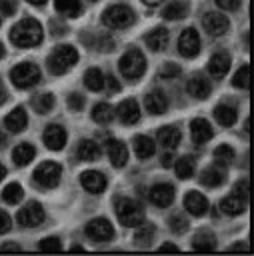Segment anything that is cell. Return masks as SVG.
Masks as SVG:
<instances>
[{
    "label": "cell",
    "mask_w": 254,
    "mask_h": 256,
    "mask_svg": "<svg viewBox=\"0 0 254 256\" xmlns=\"http://www.w3.org/2000/svg\"><path fill=\"white\" fill-rule=\"evenodd\" d=\"M178 52L186 58H194L200 52V36L194 28H186L178 38Z\"/></svg>",
    "instance_id": "cell-11"
},
{
    "label": "cell",
    "mask_w": 254,
    "mask_h": 256,
    "mask_svg": "<svg viewBox=\"0 0 254 256\" xmlns=\"http://www.w3.org/2000/svg\"><path fill=\"white\" fill-rule=\"evenodd\" d=\"M6 102V90H4V86L0 84V104H4Z\"/></svg>",
    "instance_id": "cell-57"
},
{
    "label": "cell",
    "mask_w": 254,
    "mask_h": 256,
    "mask_svg": "<svg viewBox=\"0 0 254 256\" xmlns=\"http://www.w3.org/2000/svg\"><path fill=\"white\" fill-rule=\"evenodd\" d=\"M214 158L218 160L220 166H226V164L232 162V158H234V150H232L228 144H220V146L214 148Z\"/></svg>",
    "instance_id": "cell-40"
},
{
    "label": "cell",
    "mask_w": 254,
    "mask_h": 256,
    "mask_svg": "<svg viewBox=\"0 0 254 256\" xmlns=\"http://www.w3.org/2000/svg\"><path fill=\"white\" fill-rule=\"evenodd\" d=\"M116 216L122 226L136 228L144 222V208L132 198H120L116 202Z\"/></svg>",
    "instance_id": "cell-3"
},
{
    "label": "cell",
    "mask_w": 254,
    "mask_h": 256,
    "mask_svg": "<svg viewBox=\"0 0 254 256\" xmlns=\"http://www.w3.org/2000/svg\"><path fill=\"white\" fill-rule=\"evenodd\" d=\"M186 14H188V4L184 0H174L162 10V16L166 20H178V18H184Z\"/></svg>",
    "instance_id": "cell-31"
},
{
    "label": "cell",
    "mask_w": 254,
    "mask_h": 256,
    "mask_svg": "<svg viewBox=\"0 0 254 256\" xmlns=\"http://www.w3.org/2000/svg\"><path fill=\"white\" fill-rule=\"evenodd\" d=\"M234 194H236V196H240V198H244V200H248V180H246V178H244V180H240V182L236 184Z\"/></svg>",
    "instance_id": "cell-49"
},
{
    "label": "cell",
    "mask_w": 254,
    "mask_h": 256,
    "mask_svg": "<svg viewBox=\"0 0 254 256\" xmlns=\"http://www.w3.org/2000/svg\"><path fill=\"white\" fill-rule=\"evenodd\" d=\"M104 82L108 84V90H110V92H118V90H120V84L116 82V78H114V76H108Z\"/></svg>",
    "instance_id": "cell-51"
},
{
    "label": "cell",
    "mask_w": 254,
    "mask_h": 256,
    "mask_svg": "<svg viewBox=\"0 0 254 256\" xmlns=\"http://www.w3.org/2000/svg\"><path fill=\"white\" fill-rule=\"evenodd\" d=\"M172 162H174V156L168 152V154H162V166L164 168H168V166H172Z\"/></svg>",
    "instance_id": "cell-53"
},
{
    "label": "cell",
    "mask_w": 254,
    "mask_h": 256,
    "mask_svg": "<svg viewBox=\"0 0 254 256\" xmlns=\"http://www.w3.org/2000/svg\"><path fill=\"white\" fill-rule=\"evenodd\" d=\"M2 144H4V134L0 132V146H2Z\"/></svg>",
    "instance_id": "cell-62"
},
{
    "label": "cell",
    "mask_w": 254,
    "mask_h": 256,
    "mask_svg": "<svg viewBox=\"0 0 254 256\" xmlns=\"http://www.w3.org/2000/svg\"><path fill=\"white\" fill-rule=\"evenodd\" d=\"M228 68H230V56H228L226 52H216V54L208 60V72H210L212 76H216V78L226 76Z\"/></svg>",
    "instance_id": "cell-21"
},
{
    "label": "cell",
    "mask_w": 254,
    "mask_h": 256,
    "mask_svg": "<svg viewBox=\"0 0 254 256\" xmlns=\"http://www.w3.org/2000/svg\"><path fill=\"white\" fill-rule=\"evenodd\" d=\"M186 88H188L190 96H194V98H198V100H204V98H208V94H210V90H212V84H210V80H206L204 76H192Z\"/></svg>",
    "instance_id": "cell-22"
},
{
    "label": "cell",
    "mask_w": 254,
    "mask_h": 256,
    "mask_svg": "<svg viewBox=\"0 0 254 256\" xmlns=\"http://www.w3.org/2000/svg\"><path fill=\"white\" fill-rule=\"evenodd\" d=\"M134 20H136V14L126 4H114V6L106 8L104 14H102V22L108 28H116V30L118 28H128Z\"/></svg>",
    "instance_id": "cell-5"
},
{
    "label": "cell",
    "mask_w": 254,
    "mask_h": 256,
    "mask_svg": "<svg viewBox=\"0 0 254 256\" xmlns=\"http://www.w3.org/2000/svg\"><path fill=\"white\" fill-rule=\"evenodd\" d=\"M22 196H24V190H22V186L16 184V182H10V184L2 190V198H4V202H8V204H18V202L22 200Z\"/></svg>",
    "instance_id": "cell-37"
},
{
    "label": "cell",
    "mask_w": 254,
    "mask_h": 256,
    "mask_svg": "<svg viewBox=\"0 0 254 256\" xmlns=\"http://www.w3.org/2000/svg\"><path fill=\"white\" fill-rule=\"evenodd\" d=\"M176 174H178V178H182V180L192 178V176H194V158H192V156H182V158H178V162H176Z\"/></svg>",
    "instance_id": "cell-36"
},
{
    "label": "cell",
    "mask_w": 254,
    "mask_h": 256,
    "mask_svg": "<svg viewBox=\"0 0 254 256\" xmlns=\"http://www.w3.org/2000/svg\"><path fill=\"white\" fill-rule=\"evenodd\" d=\"M86 236L96 242H106L114 236V226L106 218H94L86 224Z\"/></svg>",
    "instance_id": "cell-10"
},
{
    "label": "cell",
    "mask_w": 254,
    "mask_h": 256,
    "mask_svg": "<svg viewBox=\"0 0 254 256\" xmlns=\"http://www.w3.org/2000/svg\"><path fill=\"white\" fill-rule=\"evenodd\" d=\"M38 250H40V252H60V250H62V244H60V240L54 238V236L42 238V240L38 242Z\"/></svg>",
    "instance_id": "cell-43"
},
{
    "label": "cell",
    "mask_w": 254,
    "mask_h": 256,
    "mask_svg": "<svg viewBox=\"0 0 254 256\" xmlns=\"http://www.w3.org/2000/svg\"><path fill=\"white\" fill-rule=\"evenodd\" d=\"M144 40H146V44H148V48H150V50L160 52V50H164V48L168 46L170 34H168V30H166V28L158 26V28H154L152 32H148Z\"/></svg>",
    "instance_id": "cell-19"
},
{
    "label": "cell",
    "mask_w": 254,
    "mask_h": 256,
    "mask_svg": "<svg viewBox=\"0 0 254 256\" xmlns=\"http://www.w3.org/2000/svg\"><path fill=\"white\" fill-rule=\"evenodd\" d=\"M16 218H18V222H20L24 228H36V226H40V224L44 222L46 212H44L42 204H38V202H28V204L18 212Z\"/></svg>",
    "instance_id": "cell-8"
},
{
    "label": "cell",
    "mask_w": 254,
    "mask_h": 256,
    "mask_svg": "<svg viewBox=\"0 0 254 256\" xmlns=\"http://www.w3.org/2000/svg\"><path fill=\"white\" fill-rule=\"evenodd\" d=\"M136 228H138V226H136ZM154 232H156L154 224H144V226H140V228L136 230V234H134L136 244H138V246H150V242H152V238H154Z\"/></svg>",
    "instance_id": "cell-38"
},
{
    "label": "cell",
    "mask_w": 254,
    "mask_h": 256,
    "mask_svg": "<svg viewBox=\"0 0 254 256\" xmlns=\"http://www.w3.org/2000/svg\"><path fill=\"white\" fill-rule=\"evenodd\" d=\"M158 76H160L162 80H174V78H178V76H180V66H178V64H174V62H166V64L160 68Z\"/></svg>",
    "instance_id": "cell-42"
},
{
    "label": "cell",
    "mask_w": 254,
    "mask_h": 256,
    "mask_svg": "<svg viewBox=\"0 0 254 256\" xmlns=\"http://www.w3.org/2000/svg\"><path fill=\"white\" fill-rule=\"evenodd\" d=\"M6 176V168H4V164L0 162V182H2V178Z\"/></svg>",
    "instance_id": "cell-59"
},
{
    "label": "cell",
    "mask_w": 254,
    "mask_h": 256,
    "mask_svg": "<svg viewBox=\"0 0 254 256\" xmlns=\"http://www.w3.org/2000/svg\"><path fill=\"white\" fill-rule=\"evenodd\" d=\"M60 176H62V168H60V164H56V162H42V164L34 170V180H36L40 186H44V188H54V186H58Z\"/></svg>",
    "instance_id": "cell-7"
},
{
    "label": "cell",
    "mask_w": 254,
    "mask_h": 256,
    "mask_svg": "<svg viewBox=\"0 0 254 256\" xmlns=\"http://www.w3.org/2000/svg\"><path fill=\"white\" fill-rule=\"evenodd\" d=\"M144 106H146V110H148L150 114H154V116L164 114V112H166V108H168L166 94H164V92H160V90H154V92L146 94V98H144Z\"/></svg>",
    "instance_id": "cell-18"
},
{
    "label": "cell",
    "mask_w": 254,
    "mask_h": 256,
    "mask_svg": "<svg viewBox=\"0 0 254 256\" xmlns=\"http://www.w3.org/2000/svg\"><path fill=\"white\" fill-rule=\"evenodd\" d=\"M34 156H36V148H34L30 142L18 144V146L14 148V152H12V158H14V162H16L18 166L30 164V160H34Z\"/></svg>",
    "instance_id": "cell-29"
},
{
    "label": "cell",
    "mask_w": 254,
    "mask_h": 256,
    "mask_svg": "<svg viewBox=\"0 0 254 256\" xmlns=\"http://www.w3.org/2000/svg\"><path fill=\"white\" fill-rule=\"evenodd\" d=\"M184 208H186L192 216H204V214L208 212V200H206L204 194L192 190V192H188V194L184 196Z\"/></svg>",
    "instance_id": "cell-16"
},
{
    "label": "cell",
    "mask_w": 254,
    "mask_h": 256,
    "mask_svg": "<svg viewBox=\"0 0 254 256\" xmlns=\"http://www.w3.org/2000/svg\"><path fill=\"white\" fill-rule=\"evenodd\" d=\"M42 138H44V144L50 150H62L68 136H66V130L60 124H48L44 134H42Z\"/></svg>",
    "instance_id": "cell-14"
},
{
    "label": "cell",
    "mask_w": 254,
    "mask_h": 256,
    "mask_svg": "<svg viewBox=\"0 0 254 256\" xmlns=\"http://www.w3.org/2000/svg\"><path fill=\"white\" fill-rule=\"evenodd\" d=\"M80 184L84 186V190H88L90 194H102L106 190V176L98 170H86L80 174Z\"/></svg>",
    "instance_id": "cell-13"
},
{
    "label": "cell",
    "mask_w": 254,
    "mask_h": 256,
    "mask_svg": "<svg viewBox=\"0 0 254 256\" xmlns=\"http://www.w3.org/2000/svg\"><path fill=\"white\" fill-rule=\"evenodd\" d=\"M76 154H78L80 160H84V162H92V160L100 158L102 150H100V146H98L94 140H80Z\"/></svg>",
    "instance_id": "cell-27"
},
{
    "label": "cell",
    "mask_w": 254,
    "mask_h": 256,
    "mask_svg": "<svg viewBox=\"0 0 254 256\" xmlns=\"http://www.w3.org/2000/svg\"><path fill=\"white\" fill-rule=\"evenodd\" d=\"M118 66H120V72H122L124 78L138 80L144 74V70H146V58H144V54L138 48H130L128 52L122 54Z\"/></svg>",
    "instance_id": "cell-4"
},
{
    "label": "cell",
    "mask_w": 254,
    "mask_h": 256,
    "mask_svg": "<svg viewBox=\"0 0 254 256\" xmlns=\"http://www.w3.org/2000/svg\"><path fill=\"white\" fill-rule=\"evenodd\" d=\"M158 250H160V252H178L180 248H178V246H174V244H170V242H166V244H162Z\"/></svg>",
    "instance_id": "cell-52"
},
{
    "label": "cell",
    "mask_w": 254,
    "mask_h": 256,
    "mask_svg": "<svg viewBox=\"0 0 254 256\" xmlns=\"http://www.w3.org/2000/svg\"><path fill=\"white\" fill-rule=\"evenodd\" d=\"M114 118V108L108 102H100L92 108V120L98 124H108Z\"/></svg>",
    "instance_id": "cell-33"
},
{
    "label": "cell",
    "mask_w": 254,
    "mask_h": 256,
    "mask_svg": "<svg viewBox=\"0 0 254 256\" xmlns=\"http://www.w3.org/2000/svg\"><path fill=\"white\" fill-rule=\"evenodd\" d=\"M186 228H188V220H186L184 216H180V214H174V216L170 218V230H172V232L180 234V232H184Z\"/></svg>",
    "instance_id": "cell-44"
},
{
    "label": "cell",
    "mask_w": 254,
    "mask_h": 256,
    "mask_svg": "<svg viewBox=\"0 0 254 256\" xmlns=\"http://www.w3.org/2000/svg\"><path fill=\"white\" fill-rule=\"evenodd\" d=\"M54 6L60 14L68 16V18H76L82 12V4L80 0H54Z\"/></svg>",
    "instance_id": "cell-34"
},
{
    "label": "cell",
    "mask_w": 254,
    "mask_h": 256,
    "mask_svg": "<svg viewBox=\"0 0 254 256\" xmlns=\"http://www.w3.org/2000/svg\"><path fill=\"white\" fill-rule=\"evenodd\" d=\"M78 62V50L70 44H60L54 48V52L48 56V70L56 76L68 72Z\"/></svg>",
    "instance_id": "cell-2"
},
{
    "label": "cell",
    "mask_w": 254,
    "mask_h": 256,
    "mask_svg": "<svg viewBox=\"0 0 254 256\" xmlns=\"http://www.w3.org/2000/svg\"><path fill=\"white\" fill-rule=\"evenodd\" d=\"M42 36H44L42 26L34 18H24L16 26H12V30H10L12 44H16L20 48H30V46L40 44L42 42Z\"/></svg>",
    "instance_id": "cell-1"
},
{
    "label": "cell",
    "mask_w": 254,
    "mask_h": 256,
    "mask_svg": "<svg viewBox=\"0 0 254 256\" xmlns=\"http://www.w3.org/2000/svg\"><path fill=\"white\" fill-rule=\"evenodd\" d=\"M84 86L88 90H92V92L102 90V86H104V74L100 72V68H88L84 72Z\"/></svg>",
    "instance_id": "cell-32"
},
{
    "label": "cell",
    "mask_w": 254,
    "mask_h": 256,
    "mask_svg": "<svg viewBox=\"0 0 254 256\" xmlns=\"http://www.w3.org/2000/svg\"><path fill=\"white\" fill-rule=\"evenodd\" d=\"M10 228H12V220H10L8 212L0 210V234H6Z\"/></svg>",
    "instance_id": "cell-48"
},
{
    "label": "cell",
    "mask_w": 254,
    "mask_h": 256,
    "mask_svg": "<svg viewBox=\"0 0 254 256\" xmlns=\"http://www.w3.org/2000/svg\"><path fill=\"white\" fill-rule=\"evenodd\" d=\"M116 114H118V118H120V122L122 124H136L138 120H140V106H138V102L136 100H124V102H120L118 104V108H116Z\"/></svg>",
    "instance_id": "cell-15"
},
{
    "label": "cell",
    "mask_w": 254,
    "mask_h": 256,
    "mask_svg": "<svg viewBox=\"0 0 254 256\" xmlns=\"http://www.w3.org/2000/svg\"><path fill=\"white\" fill-rule=\"evenodd\" d=\"M228 250H230V252H238V250H240V252H246V250H248V246H246L244 242H240V244H232Z\"/></svg>",
    "instance_id": "cell-55"
},
{
    "label": "cell",
    "mask_w": 254,
    "mask_h": 256,
    "mask_svg": "<svg viewBox=\"0 0 254 256\" xmlns=\"http://www.w3.org/2000/svg\"><path fill=\"white\" fill-rule=\"evenodd\" d=\"M94 48H96V50H102V52H110V50L114 48V40H112L110 36H100V38L96 40Z\"/></svg>",
    "instance_id": "cell-46"
},
{
    "label": "cell",
    "mask_w": 254,
    "mask_h": 256,
    "mask_svg": "<svg viewBox=\"0 0 254 256\" xmlns=\"http://www.w3.org/2000/svg\"><path fill=\"white\" fill-rule=\"evenodd\" d=\"M66 104H68V108L72 110V112H80L82 108H84V96H80V94H70L68 96V100H66Z\"/></svg>",
    "instance_id": "cell-45"
},
{
    "label": "cell",
    "mask_w": 254,
    "mask_h": 256,
    "mask_svg": "<svg viewBox=\"0 0 254 256\" xmlns=\"http://www.w3.org/2000/svg\"><path fill=\"white\" fill-rule=\"evenodd\" d=\"M0 250H2V252H20L22 248H20L18 244H4Z\"/></svg>",
    "instance_id": "cell-54"
},
{
    "label": "cell",
    "mask_w": 254,
    "mask_h": 256,
    "mask_svg": "<svg viewBox=\"0 0 254 256\" xmlns=\"http://www.w3.org/2000/svg\"><path fill=\"white\" fill-rule=\"evenodd\" d=\"M90 2H96V0H90Z\"/></svg>",
    "instance_id": "cell-63"
},
{
    "label": "cell",
    "mask_w": 254,
    "mask_h": 256,
    "mask_svg": "<svg viewBox=\"0 0 254 256\" xmlns=\"http://www.w3.org/2000/svg\"><path fill=\"white\" fill-rule=\"evenodd\" d=\"M2 56H4V44L0 42V58H2Z\"/></svg>",
    "instance_id": "cell-61"
},
{
    "label": "cell",
    "mask_w": 254,
    "mask_h": 256,
    "mask_svg": "<svg viewBox=\"0 0 254 256\" xmlns=\"http://www.w3.org/2000/svg\"><path fill=\"white\" fill-rule=\"evenodd\" d=\"M16 2L14 0H0V12L4 14V16H12L14 12H16Z\"/></svg>",
    "instance_id": "cell-47"
},
{
    "label": "cell",
    "mask_w": 254,
    "mask_h": 256,
    "mask_svg": "<svg viewBox=\"0 0 254 256\" xmlns=\"http://www.w3.org/2000/svg\"><path fill=\"white\" fill-rule=\"evenodd\" d=\"M190 134H192V140L196 144H206L212 138V126L204 118H194L190 122Z\"/></svg>",
    "instance_id": "cell-17"
},
{
    "label": "cell",
    "mask_w": 254,
    "mask_h": 256,
    "mask_svg": "<svg viewBox=\"0 0 254 256\" xmlns=\"http://www.w3.org/2000/svg\"><path fill=\"white\" fill-rule=\"evenodd\" d=\"M0 24H2V18H0Z\"/></svg>",
    "instance_id": "cell-64"
},
{
    "label": "cell",
    "mask_w": 254,
    "mask_h": 256,
    "mask_svg": "<svg viewBox=\"0 0 254 256\" xmlns=\"http://www.w3.org/2000/svg\"><path fill=\"white\" fill-rule=\"evenodd\" d=\"M4 124H6V128H8L10 132H22V130L26 128V124H28V116H26V110H24L22 106L14 108V110H12V112L6 116Z\"/></svg>",
    "instance_id": "cell-23"
},
{
    "label": "cell",
    "mask_w": 254,
    "mask_h": 256,
    "mask_svg": "<svg viewBox=\"0 0 254 256\" xmlns=\"http://www.w3.org/2000/svg\"><path fill=\"white\" fill-rule=\"evenodd\" d=\"M144 4H148V6H158V4H162L164 0H142Z\"/></svg>",
    "instance_id": "cell-56"
},
{
    "label": "cell",
    "mask_w": 254,
    "mask_h": 256,
    "mask_svg": "<svg viewBox=\"0 0 254 256\" xmlns=\"http://www.w3.org/2000/svg\"><path fill=\"white\" fill-rule=\"evenodd\" d=\"M202 26L210 36H222L230 30V20L220 12H206L202 16Z\"/></svg>",
    "instance_id": "cell-9"
},
{
    "label": "cell",
    "mask_w": 254,
    "mask_h": 256,
    "mask_svg": "<svg viewBox=\"0 0 254 256\" xmlns=\"http://www.w3.org/2000/svg\"><path fill=\"white\" fill-rule=\"evenodd\" d=\"M214 118L222 126H232L236 122V108L228 106V104H218L214 108Z\"/></svg>",
    "instance_id": "cell-30"
},
{
    "label": "cell",
    "mask_w": 254,
    "mask_h": 256,
    "mask_svg": "<svg viewBox=\"0 0 254 256\" xmlns=\"http://www.w3.org/2000/svg\"><path fill=\"white\" fill-rule=\"evenodd\" d=\"M180 140H182V134H180V130L174 128V126H162V128L158 130V144H162V146L168 148V150L176 148V146L180 144Z\"/></svg>",
    "instance_id": "cell-24"
},
{
    "label": "cell",
    "mask_w": 254,
    "mask_h": 256,
    "mask_svg": "<svg viewBox=\"0 0 254 256\" xmlns=\"http://www.w3.org/2000/svg\"><path fill=\"white\" fill-rule=\"evenodd\" d=\"M216 4L220 8H224V10H238L242 0H216Z\"/></svg>",
    "instance_id": "cell-50"
},
{
    "label": "cell",
    "mask_w": 254,
    "mask_h": 256,
    "mask_svg": "<svg viewBox=\"0 0 254 256\" xmlns=\"http://www.w3.org/2000/svg\"><path fill=\"white\" fill-rule=\"evenodd\" d=\"M10 80L18 88H32L40 82V68L32 62H22V64L12 68Z\"/></svg>",
    "instance_id": "cell-6"
},
{
    "label": "cell",
    "mask_w": 254,
    "mask_h": 256,
    "mask_svg": "<svg viewBox=\"0 0 254 256\" xmlns=\"http://www.w3.org/2000/svg\"><path fill=\"white\" fill-rule=\"evenodd\" d=\"M148 198H150V202H152L154 206L166 208V206H170V204L174 202V188H172L170 184H164V182L154 184V186L148 190Z\"/></svg>",
    "instance_id": "cell-12"
},
{
    "label": "cell",
    "mask_w": 254,
    "mask_h": 256,
    "mask_svg": "<svg viewBox=\"0 0 254 256\" xmlns=\"http://www.w3.org/2000/svg\"><path fill=\"white\" fill-rule=\"evenodd\" d=\"M224 178H226V172H224V168H220V166H208V168L202 170V174H200V182H202L204 186H210V188L220 186V184L224 182Z\"/></svg>",
    "instance_id": "cell-25"
},
{
    "label": "cell",
    "mask_w": 254,
    "mask_h": 256,
    "mask_svg": "<svg viewBox=\"0 0 254 256\" xmlns=\"http://www.w3.org/2000/svg\"><path fill=\"white\" fill-rule=\"evenodd\" d=\"M154 150H156V144H154L152 138L142 136V134L134 138V152H136V156H138L140 160H148V158L154 154Z\"/></svg>",
    "instance_id": "cell-28"
},
{
    "label": "cell",
    "mask_w": 254,
    "mask_h": 256,
    "mask_svg": "<svg viewBox=\"0 0 254 256\" xmlns=\"http://www.w3.org/2000/svg\"><path fill=\"white\" fill-rule=\"evenodd\" d=\"M192 248L196 252H212L216 248V242H214V236L210 232H198L194 236V242H192Z\"/></svg>",
    "instance_id": "cell-35"
},
{
    "label": "cell",
    "mask_w": 254,
    "mask_h": 256,
    "mask_svg": "<svg viewBox=\"0 0 254 256\" xmlns=\"http://www.w3.org/2000/svg\"><path fill=\"white\" fill-rule=\"evenodd\" d=\"M32 106L38 114H48L54 108V96L52 94H40L38 98L32 100Z\"/></svg>",
    "instance_id": "cell-39"
},
{
    "label": "cell",
    "mask_w": 254,
    "mask_h": 256,
    "mask_svg": "<svg viewBox=\"0 0 254 256\" xmlns=\"http://www.w3.org/2000/svg\"><path fill=\"white\" fill-rule=\"evenodd\" d=\"M30 4H36V6H44L46 4V0H28Z\"/></svg>",
    "instance_id": "cell-58"
},
{
    "label": "cell",
    "mask_w": 254,
    "mask_h": 256,
    "mask_svg": "<svg viewBox=\"0 0 254 256\" xmlns=\"http://www.w3.org/2000/svg\"><path fill=\"white\" fill-rule=\"evenodd\" d=\"M108 156H110V160H112V164L116 168L126 166V162H128V148H126V144L122 140H110L108 142Z\"/></svg>",
    "instance_id": "cell-20"
},
{
    "label": "cell",
    "mask_w": 254,
    "mask_h": 256,
    "mask_svg": "<svg viewBox=\"0 0 254 256\" xmlns=\"http://www.w3.org/2000/svg\"><path fill=\"white\" fill-rule=\"evenodd\" d=\"M248 80H250V66H248V64H244V66H242V68H238V72L234 74L232 84H234L236 88H244V90H246V88H248V84H250Z\"/></svg>",
    "instance_id": "cell-41"
},
{
    "label": "cell",
    "mask_w": 254,
    "mask_h": 256,
    "mask_svg": "<svg viewBox=\"0 0 254 256\" xmlns=\"http://www.w3.org/2000/svg\"><path fill=\"white\" fill-rule=\"evenodd\" d=\"M246 204H248V200H244V198H240V196H236V194H230V196H226V198L220 202V208H222L224 214L236 216V214H242V212L246 210Z\"/></svg>",
    "instance_id": "cell-26"
},
{
    "label": "cell",
    "mask_w": 254,
    "mask_h": 256,
    "mask_svg": "<svg viewBox=\"0 0 254 256\" xmlns=\"http://www.w3.org/2000/svg\"><path fill=\"white\" fill-rule=\"evenodd\" d=\"M70 250H72V252H84V248H82V246H72Z\"/></svg>",
    "instance_id": "cell-60"
}]
</instances>
